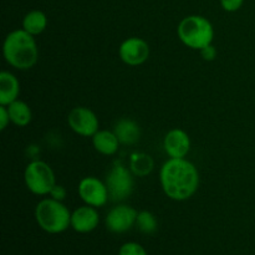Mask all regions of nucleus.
I'll return each mask as SVG.
<instances>
[{
	"instance_id": "nucleus-1",
	"label": "nucleus",
	"mask_w": 255,
	"mask_h": 255,
	"mask_svg": "<svg viewBox=\"0 0 255 255\" xmlns=\"http://www.w3.org/2000/svg\"><path fill=\"white\" fill-rule=\"evenodd\" d=\"M162 188L173 201H187L197 192L199 174L196 166L186 158H169L159 172Z\"/></svg>"
},
{
	"instance_id": "nucleus-2",
	"label": "nucleus",
	"mask_w": 255,
	"mask_h": 255,
	"mask_svg": "<svg viewBox=\"0 0 255 255\" xmlns=\"http://www.w3.org/2000/svg\"><path fill=\"white\" fill-rule=\"evenodd\" d=\"M4 57L9 65L17 70H29L36 64L37 45L34 35L21 30H14L6 36L2 46Z\"/></svg>"
},
{
	"instance_id": "nucleus-3",
	"label": "nucleus",
	"mask_w": 255,
	"mask_h": 255,
	"mask_svg": "<svg viewBox=\"0 0 255 255\" xmlns=\"http://www.w3.org/2000/svg\"><path fill=\"white\" fill-rule=\"evenodd\" d=\"M71 214L62 202L54 198L42 199L35 208V219L44 232L60 234L71 227Z\"/></svg>"
},
{
	"instance_id": "nucleus-4",
	"label": "nucleus",
	"mask_w": 255,
	"mask_h": 255,
	"mask_svg": "<svg viewBox=\"0 0 255 255\" xmlns=\"http://www.w3.org/2000/svg\"><path fill=\"white\" fill-rule=\"evenodd\" d=\"M179 40L193 50H202L212 44L214 29L212 22L201 15L186 16L177 27Z\"/></svg>"
},
{
	"instance_id": "nucleus-5",
	"label": "nucleus",
	"mask_w": 255,
	"mask_h": 255,
	"mask_svg": "<svg viewBox=\"0 0 255 255\" xmlns=\"http://www.w3.org/2000/svg\"><path fill=\"white\" fill-rule=\"evenodd\" d=\"M25 184L31 193L36 196L50 194L56 184L55 173L51 167L44 161H32L25 169Z\"/></svg>"
},
{
	"instance_id": "nucleus-6",
	"label": "nucleus",
	"mask_w": 255,
	"mask_h": 255,
	"mask_svg": "<svg viewBox=\"0 0 255 255\" xmlns=\"http://www.w3.org/2000/svg\"><path fill=\"white\" fill-rule=\"evenodd\" d=\"M131 169L121 163H115L106 177V186L109 189L110 199L114 202L126 201L132 194L134 181Z\"/></svg>"
},
{
	"instance_id": "nucleus-7",
	"label": "nucleus",
	"mask_w": 255,
	"mask_h": 255,
	"mask_svg": "<svg viewBox=\"0 0 255 255\" xmlns=\"http://www.w3.org/2000/svg\"><path fill=\"white\" fill-rule=\"evenodd\" d=\"M79 194L87 206L100 208L104 207L110 199L106 183L96 177H85L79 184Z\"/></svg>"
},
{
	"instance_id": "nucleus-8",
	"label": "nucleus",
	"mask_w": 255,
	"mask_h": 255,
	"mask_svg": "<svg viewBox=\"0 0 255 255\" xmlns=\"http://www.w3.org/2000/svg\"><path fill=\"white\" fill-rule=\"evenodd\" d=\"M138 212L132 207L126 204H120L114 207L111 211L107 213L105 224H106L107 231L115 234L126 233L133 226H136V219Z\"/></svg>"
},
{
	"instance_id": "nucleus-9",
	"label": "nucleus",
	"mask_w": 255,
	"mask_h": 255,
	"mask_svg": "<svg viewBox=\"0 0 255 255\" xmlns=\"http://www.w3.org/2000/svg\"><path fill=\"white\" fill-rule=\"evenodd\" d=\"M67 124L75 133L84 137H92L99 131V119L87 107H75L67 117Z\"/></svg>"
},
{
	"instance_id": "nucleus-10",
	"label": "nucleus",
	"mask_w": 255,
	"mask_h": 255,
	"mask_svg": "<svg viewBox=\"0 0 255 255\" xmlns=\"http://www.w3.org/2000/svg\"><path fill=\"white\" fill-rule=\"evenodd\" d=\"M120 59L129 66H138L149 57V46L141 37H129L125 40L119 50Z\"/></svg>"
},
{
	"instance_id": "nucleus-11",
	"label": "nucleus",
	"mask_w": 255,
	"mask_h": 255,
	"mask_svg": "<svg viewBox=\"0 0 255 255\" xmlns=\"http://www.w3.org/2000/svg\"><path fill=\"white\" fill-rule=\"evenodd\" d=\"M163 146L171 158H184L191 149V138L183 129L173 128L164 137Z\"/></svg>"
},
{
	"instance_id": "nucleus-12",
	"label": "nucleus",
	"mask_w": 255,
	"mask_h": 255,
	"mask_svg": "<svg viewBox=\"0 0 255 255\" xmlns=\"http://www.w3.org/2000/svg\"><path fill=\"white\" fill-rule=\"evenodd\" d=\"M100 223V216L96 208L91 206L79 207L71 214V228L81 234L95 231Z\"/></svg>"
},
{
	"instance_id": "nucleus-13",
	"label": "nucleus",
	"mask_w": 255,
	"mask_h": 255,
	"mask_svg": "<svg viewBox=\"0 0 255 255\" xmlns=\"http://www.w3.org/2000/svg\"><path fill=\"white\" fill-rule=\"evenodd\" d=\"M115 134L122 144H134L141 138V128L133 120L121 119L115 124Z\"/></svg>"
},
{
	"instance_id": "nucleus-14",
	"label": "nucleus",
	"mask_w": 255,
	"mask_h": 255,
	"mask_svg": "<svg viewBox=\"0 0 255 255\" xmlns=\"http://www.w3.org/2000/svg\"><path fill=\"white\" fill-rule=\"evenodd\" d=\"M20 92V84L16 77L7 71L0 74V105L7 106L17 100Z\"/></svg>"
},
{
	"instance_id": "nucleus-15",
	"label": "nucleus",
	"mask_w": 255,
	"mask_h": 255,
	"mask_svg": "<svg viewBox=\"0 0 255 255\" xmlns=\"http://www.w3.org/2000/svg\"><path fill=\"white\" fill-rule=\"evenodd\" d=\"M92 143H94L95 149L105 156H112L119 151L120 147V141L115 132L107 131V129L97 131L92 136Z\"/></svg>"
},
{
	"instance_id": "nucleus-16",
	"label": "nucleus",
	"mask_w": 255,
	"mask_h": 255,
	"mask_svg": "<svg viewBox=\"0 0 255 255\" xmlns=\"http://www.w3.org/2000/svg\"><path fill=\"white\" fill-rule=\"evenodd\" d=\"M6 107L7 111H9L10 122H12L15 126L25 127L30 124L32 115L29 105L25 104L24 101H20V100H15Z\"/></svg>"
},
{
	"instance_id": "nucleus-17",
	"label": "nucleus",
	"mask_w": 255,
	"mask_h": 255,
	"mask_svg": "<svg viewBox=\"0 0 255 255\" xmlns=\"http://www.w3.org/2000/svg\"><path fill=\"white\" fill-rule=\"evenodd\" d=\"M47 17L41 10H31L22 19V29L31 35H39L46 29Z\"/></svg>"
},
{
	"instance_id": "nucleus-18",
	"label": "nucleus",
	"mask_w": 255,
	"mask_h": 255,
	"mask_svg": "<svg viewBox=\"0 0 255 255\" xmlns=\"http://www.w3.org/2000/svg\"><path fill=\"white\" fill-rule=\"evenodd\" d=\"M154 162L149 154L133 153L129 158V169L137 177H146L153 171Z\"/></svg>"
},
{
	"instance_id": "nucleus-19",
	"label": "nucleus",
	"mask_w": 255,
	"mask_h": 255,
	"mask_svg": "<svg viewBox=\"0 0 255 255\" xmlns=\"http://www.w3.org/2000/svg\"><path fill=\"white\" fill-rule=\"evenodd\" d=\"M136 227L143 234H153L157 231L158 223H157L156 217L151 212L142 211L137 214Z\"/></svg>"
},
{
	"instance_id": "nucleus-20",
	"label": "nucleus",
	"mask_w": 255,
	"mask_h": 255,
	"mask_svg": "<svg viewBox=\"0 0 255 255\" xmlns=\"http://www.w3.org/2000/svg\"><path fill=\"white\" fill-rule=\"evenodd\" d=\"M119 255H148L146 249L141 246V244L136 243V242H128V243L122 244L120 248Z\"/></svg>"
},
{
	"instance_id": "nucleus-21",
	"label": "nucleus",
	"mask_w": 255,
	"mask_h": 255,
	"mask_svg": "<svg viewBox=\"0 0 255 255\" xmlns=\"http://www.w3.org/2000/svg\"><path fill=\"white\" fill-rule=\"evenodd\" d=\"M244 4V0H221V5L226 11L234 12L238 11Z\"/></svg>"
},
{
	"instance_id": "nucleus-22",
	"label": "nucleus",
	"mask_w": 255,
	"mask_h": 255,
	"mask_svg": "<svg viewBox=\"0 0 255 255\" xmlns=\"http://www.w3.org/2000/svg\"><path fill=\"white\" fill-rule=\"evenodd\" d=\"M199 51H201V55L202 57H203V60H206V61H213V60L217 57V49L212 44L208 45V46L203 47V49L199 50Z\"/></svg>"
},
{
	"instance_id": "nucleus-23",
	"label": "nucleus",
	"mask_w": 255,
	"mask_h": 255,
	"mask_svg": "<svg viewBox=\"0 0 255 255\" xmlns=\"http://www.w3.org/2000/svg\"><path fill=\"white\" fill-rule=\"evenodd\" d=\"M50 196H51V198L56 199V201L62 202L65 199V197H66V189L62 186H60V184H55L54 188L50 192Z\"/></svg>"
},
{
	"instance_id": "nucleus-24",
	"label": "nucleus",
	"mask_w": 255,
	"mask_h": 255,
	"mask_svg": "<svg viewBox=\"0 0 255 255\" xmlns=\"http://www.w3.org/2000/svg\"><path fill=\"white\" fill-rule=\"evenodd\" d=\"M10 122V116H9V111H7V107L6 106H2L0 107V129L4 131L6 128L7 124Z\"/></svg>"
}]
</instances>
